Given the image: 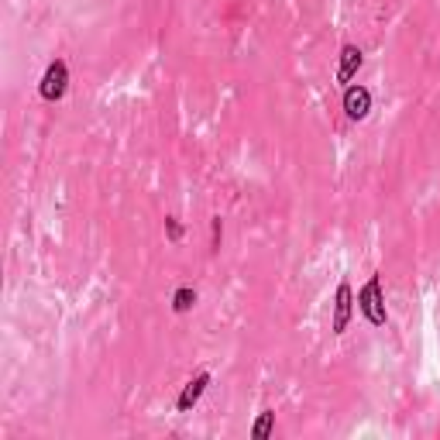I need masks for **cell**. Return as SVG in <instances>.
Returning a JSON list of instances; mask_svg holds the SVG:
<instances>
[{"mask_svg":"<svg viewBox=\"0 0 440 440\" xmlns=\"http://www.w3.org/2000/svg\"><path fill=\"white\" fill-rule=\"evenodd\" d=\"M358 306H361V313L368 317L371 327H382V323H385V303H382V279H378V276H371L368 285L361 289Z\"/></svg>","mask_w":440,"mask_h":440,"instance_id":"1","label":"cell"},{"mask_svg":"<svg viewBox=\"0 0 440 440\" xmlns=\"http://www.w3.org/2000/svg\"><path fill=\"white\" fill-rule=\"evenodd\" d=\"M66 83H69V69H66L62 59H55V62L45 69V76H41V97H45V100H62Z\"/></svg>","mask_w":440,"mask_h":440,"instance_id":"2","label":"cell"},{"mask_svg":"<svg viewBox=\"0 0 440 440\" xmlns=\"http://www.w3.org/2000/svg\"><path fill=\"white\" fill-rule=\"evenodd\" d=\"M344 111H348L351 120H364L368 111H371V93H368L364 86H351V90L344 93Z\"/></svg>","mask_w":440,"mask_h":440,"instance_id":"3","label":"cell"},{"mask_svg":"<svg viewBox=\"0 0 440 440\" xmlns=\"http://www.w3.org/2000/svg\"><path fill=\"white\" fill-rule=\"evenodd\" d=\"M351 320V285L341 282L337 285V299H334V334H344Z\"/></svg>","mask_w":440,"mask_h":440,"instance_id":"4","label":"cell"},{"mask_svg":"<svg viewBox=\"0 0 440 440\" xmlns=\"http://www.w3.org/2000/svg\"><path fill=\"white\" fill-rule=\"evenodd\" d=\"M206 385H210V375H206V371H203V375H197L193 382H186L183 396H179V402H176V406H179V413H190V409L200 402V396H203V389H206Z\"/></svg>","mask_w":440,"mask_h":440,"instance_id":"5","label":"cell"},{"mask_svg":"<svg viewBox=\"0 0 440 440\" xmlns=\"http://www.w3.org/2000/svg\"><path fill=\"white\" fill-rule=\"evenodd\" d=\"M361 66V52L355 45H344V52H341V69H337V83H348L355 73H358Z\"/></svg>","mask_w":440,"mask_h":440,"instance_id":"6","label":"cell"},{"mask_svg":"<svg viewBox=\"0 0 440 440\" xmlns=\"http://www.w3.org/2000/svg\"><path fill=\"white\" fill-rule=\"evenodd\" d=\"M272 423H276V413H262V420L255 423V430H251V437L255 440H265L272 434Z\"/></svg>","mask_w":440,"mask_h":440,"instance_id":"7","label":"cell"},{"mask_svg":"<svg viewBox=\"0 0 440 440\" xmlns=\"http://www.w3.org/2000/svg\"><path fill=\"white\" fill-rule=\"evenodd\" d=\"M193 303H197V292H193V289H179V292H176V313L193 310Z\"/></svg>","mask_w":440,"mask_h":440,"instance_id":"8","label":"cell"},{"mask_svg":"<svg viewBox=\"0 0 440 440\" xmlns=\"http://www.w3.org/2000/svg\"><path fill=\"white\" fill-rule=\"evenodd\" d=\"M165 227H169V238H172V241L183 238V227H179V220H176V217H169V220H165Z\"/></svg>","mask_w":440,"mask_h":440,"instance_id":"9","label":"cell"},{"mask_svg":"<svg viewBox=\"0 0 440 440\" xmlns=\"http://www.w3.org/2000/svg\"><path fill=\"white\" fill-rule=\"evenodd\" d=\"M220 234H224V224L220 217H213V248H220Z\"/></svg>","mask_w":440,"mask_h":440,"instance_id":"10","label":"cell"}]
</instances>
